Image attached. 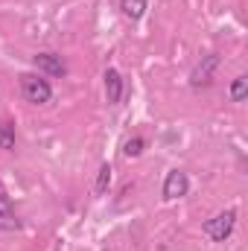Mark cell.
Listing matches in <instances>:
<instances>
[{
  "mask_svg": "<svg viewBox=\"0 0 248 251\" xmlns=\"http://www.w3.org/2000/svg\"><path fill=\"white\" fill-rule=\"evenodd\" d=\"M21 94L32 105H47L50 97H53V88H50L47 79H41L35 73H21Z\"/></svg>",
  "mask_w": 248,
  "mask_h": 251,
  "instance_id": "1",
  "label": "cell"
},
{
  "mask_svg": "<svg viewBox=\"0 0 248 251\" xmlns=\"http://www.w3.org/2000/svg\"><path fill=\"white\" fill-rule=\"evenodd\" d=\"M234 225H237V210H222V213H216L213 219H207L201 231H204L213 243H225V240L231 237Z\"/></svg>",
  "mask_w": 248,
  "mask_h": 251,
  "instance_id": "2",
  "label": "cell"
},
{
  "mask_svg": "<svg viewBox=\"0 0 248 251\" xmlns=\"http://www.w3.org/2000/svg\"><path fill=\"white\" fill-rule=\"evenodd\" d=\"M187 190H190V178H187V173H181V170L167 173V178H164V199H167V201L187 196Z\"/></svg>",
  "mask_w": 248,
  "mask_h": 251,
  "instance_id": "3",
  "label": "cell"
},
{
  "mask_svg": "<svg viewBox=\"0 0 248 251\" xmlns=\"http://www.w3.org/2000/svg\"><path fill=\"white\" fill-rule=\"evenodd\" d=\"M216 67H219V56H216V53L204 56V62L193 70V76H190V85H193V88H207V85L213 82V73H216Z\"/></svg>",
  "mask_w": 248,
  "mask_h": 251,
  "instance_id": "4",
  "label": "cell"
},
{
  "mask_svg": "<svg viewBox=\"0 0 248 251\" xmlns=\"http://www.w3.org/2000/svg\"><path fill=\"white\" fill-rule=\"evenodd\" d=\"M32 64H35L41 73H47V76H64V73H67V64H64L62 56H56V53H38V56H32Z\"/></svg>",
  "mask_w": 248,
  "mask_h": 251,
  "instance_id": "5",
  "label": "cell"
},
{
  "mask_svg": "<svg viewBox=\"0 0 248 251\" xmlns=\"http://www.w3.org/2000/svg\"><path fill=\"white\" fill-rule=\"evenodd\" d=\"M102 79H105V97H108V102L117 105V102L123 100V76H120V70L108 67Z\"/></svg>",
  "mask_w": 248,
  "mask_h": 251,
  "instance_id": "6",
  "label": "cell"
},
{
  "mask_svg": "<svg viewBox=\"0 0 248 251\" xmlns=\"http://www.w3.org/2000/svg\"><path fill=\"white\" fill-rule=\"evenodd\" d=\"M18 228H21V219H18L9 196L0 193V231H18Z\"/></svg>",
  "mask_w": 248,
  "mask_h": 251,
  "instance_id": "7",
  "label": "cell"
},
{
  "mask_svg": "<svg viewBox=\"0 0 248 251\" xmlns=\"http://www.w3.org/2000/svg\"><path fill=\"white\" fill-rule=\"evenodd\" d=\"M120 9H123V15L128 21H140V18L146 15L149 3H146V0H120Z\"/></svg>",
  "mask_w": 248,
  "mask_h": 251,
  "instance_id": "8",
  "label": "cell"
},
{
  "mask_svg": "<svg viewBox=\"0 0 248 251\" xmlns=\"http://www.w3.org/2000/svg\"><path fill=\"white\" fill-rule=\"evenodd\" d=\"M246 94H248V76H237V79L231 82V91H228L231 102H243Z\"/></svg>",
  "mask_w": 248,
  "mask_h": 251,
  "instance_id": "9",
  "label": "cell"
},
{
  "mask_svg": "<svg viewBox=\"0 0 248 251\" xmlns=\"http://www.w3.org/2000/svg\"><path fill=\"white\" fill-rule=\"evenodd\" d=\"M143 149H146V140H143V137H137V134H134V137H128V140L123 143V155H125V158H140V155H143Z\"/></svg>",
  "mask_w": 248,
  "mask_h": 251,
  "instance_id": "10",
  "label": "cell"
},
{
  "mask_svg": "<svg viewBox=\"0 0 248 251\" xmlns=\"http://www.w3.org/2000/svg\"><path fill=\"white\" fill-rule=\"evenodd\" d=\"M108 187H111V167H108V164H102V167H99V173H97V184H94V190H97V196H105Z\"/></svg>",
  "mask_w": 248,
  "mask_h": 251,
  "instance_id": "11",
  "label": "cell"
},
{
  "mask_svg": "<svg viewBox=\"0 0 248 251\" xmlns=\"http://www.w3.org/2000/svg\"><path fill=\"white\" fill-rule=\"evenodd\" d=\"M0 149H15V126L0 120Z\"/></svg>",
  "mask_w": 248,
  "mask_h": 251,
  "instance_id": "12",
  "label": "cell"
}]
</instances>
